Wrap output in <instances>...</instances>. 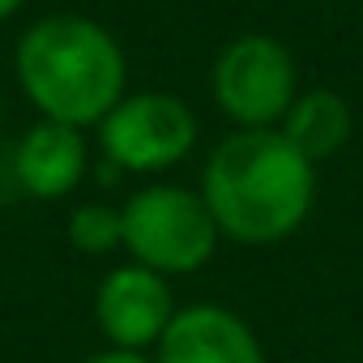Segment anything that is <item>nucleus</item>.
<instances>
[{"label":"nucleus","mask_w":363,"mask_h":363,"mask_svg":"<svg viewBox=\"0 0 363 363\" xmlns=\"http://www.w3.org/2000/svg\"><path fill=\"white\" fill-rule=\"evenodd\" d=\"M22 5H26V0H0V22H9Z\"/></svg>","instance_id":"nucleus-12"},{"label":"nucleus","mask_w":363,"mask_h":363,"mask_svg":"<svg viewBox=\"0 0 363 363\" xmlns=\"http://www.w3.org/2000/svg\"><path fill=\"white\" fill-rule=\"evenodd\" d=\"M86 137L82 128L56 124V120H39L35 128L22 133L18 150H13V175L22 193L39 197V201H60L69 197L82 175H86Z\"/></svg>","instance_id":"nucleus-8"},{"label":"nucleus","mask_w":363,"mask_h":363,"mask_svg":"<svg viewBox=\"0 0 363 363\" xmlns=\"http://www.w3.org/2000/svg\"><path fill=\"white\" fill-rule=\"evenodd\" d=\"M69 244L86 257H103V252H116L124 248V223H120V210L116 206H103V201H86L69 214Z\"/></svg>","instance_id":"nucleus-10"},{"label":"nucleus","mask_w":363,"mask_h":363,"mask_svg":"<svg viewBox=\"0 0 363 363\" xmlns=\"http://www.w3.org/2000/svg\"><path fill=\"white\" fill-rule=\"evenodd\" d=\"M13 65L18 86L39 116L69 128L103 124V116L124 99L128 82V65L111 30L82 13H48L26 26Z\"/></svg>","instance_id":"nucleus-2"},{"label":"nucleus","mask_w":363,"mask_h":363,"mask_svg":"<svg viewBox=\"0 0 363 363\" xmlns=\"http://www.w3.org/2000/svg\"><path fill=\"white\" fill-rule=\"evenodd\" d=\"M154 363H269L252 325L223 303L179 308L154 346Z\"/></svg>","instance_id":"nucleus-7"},{"label":"nucleus","mask_w":363,"mask_h":363,"mask_svg":"<svg viewBox=\"0 0 363 363\" xmlns=\"http://www.w3.org/2000/svg\"><path fill=\"white\" fill-rule=\"evenodd\" d=\"M86 363H154V359L150 354H137V350H103V354H94Z\"/></svg>","instance_id":"nucleus-11"},{"label":"nucleus","mask_w":363,"mask_h":363,"mask_svg":"<svg viewBox=\"0 0 363 363\" xmlns=\"http://www.w3.org/2000/svg\"><path fill=\"white\" fill-rule=\"evenodd\" d=\"M175 312L179 308H175L171 282L137 261L116 265L94 291V320H99L103 337L111 342V350L145 354V346H158V337L167 333Z\"/></svg>","instance_id":"nucleus-6"},{"label":"nucleus","mask_w":363,"mask_h":363,"mask_svg":"<svg viewBox=\"0 0 363 363\" xmlns=\"http://www.w3.org/2000/svg\"><path fill=\"white\" fill-rule=\"evenodd\" d=\"M308 162H320V158H333L346 141H350V107L342 94L316 86V90H303L295 94L291 111L282 116V128H278Z\"/></svg>","instance_id":"nucleus-9"},{"label":"nucleus","mask_w":363,"mask_h":363,"mask_svg":"<svg viewBox=\"0 0 363 363\" xmlns=\"http://www.w3.org/2000/svg\"><path fill=\"white\" fill-rule=\"evenodd\" d=\"M299 94L291 52L269 35H244L214 60V99L240 128H274Z\"/></svg>","instance_id":"nucleus-5"},{"label":"nucleus","mask_w":363,"mask_h":363,"mask_svg":"<svg viewBox=\"0 0 363 363\" xmlns=\"http://www.w3.org/2000/svg\"><path fill=\"white\" fill-rule=\"evenodd\" d=\"M201 201L218 235L269 248L291 240L316 206V162H308L278 128H240L214 145Z\"/></svg>","instance_id":"nucleus-1"},{"label":"nucleus","mask_w":363,"mask_h":363,"mask_svg":"<svg viewBox=\"0 0 363 363\" xmlns=\"http://www.w3.org/2000/svg\"><path fill=\"white\" fill-rule=\"evenodd\" d=\"M103 154L116 171L158 175L175 162H184L197 145V116L184 99L162 90L124 94L99 124Z\"/></svg>","instance_id":"nucleus-4"},{"label":"nucleus","mask_w":363,"mask_h":363,"mask_svg":"<svg viewBox=\"0 0 363 363\" xmlns=\"http://www.w3.org/2000/svg\"><path fill=\"white\" fill-rule=\"evenodd\" d=\"M0 124H5V103H0Z\"/></svg>","instance_id":"nucleus-13"},{"label":"nucleus","mask_w":363,"mask_h":363,"mask_svg":"<svg viewBox=\"0 0 363 363\" xmlns=\"http://www.w3.org/2000/svg\"><path fill=\"white\" fill-rule=\"evenodd\" d=\"M120 223H124V252L162 278L197 274L201 265H210L223 240L201 193L179 184L137 189L120 206Z\"/></svg>","instance_id":"nucleus-3"}]
</instances>
